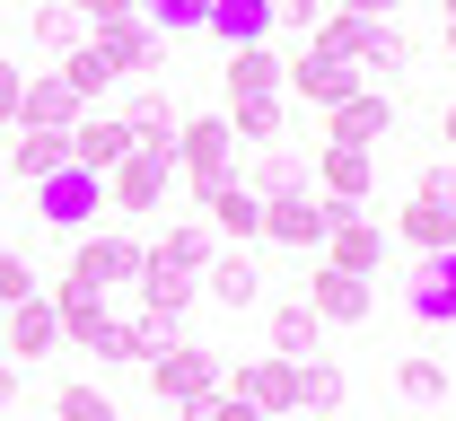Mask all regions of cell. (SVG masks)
I'll return each instance as SVG.
<instances>
[{"label":"cell","instance_id":"6da1fadb","mask_svg":"<svg viewBox=\"0 0 456 421\" xmlns=\"http://www.w3.org/2000/svg\"><path fill=\"white\" fill-rule=\"evenodd\" d=\"M150 386H159L167 421H202V404L228 386V368H220V352H202V343H167V352L150 360Z\"/></svg>","mask_w":456,"mask_h":421},{"label":"cell","instance_id":"7a4b0ae2","mask_svg":"<svg viewBox=\"0 0 456 421\" xmlns=\"http://www.w3.org/2000/svg\"><path fill=\"white\" fill-rule=\"evenodd\" d=\"M175 176L193 184V202H211L220 184H237V132H228V115H193L175 132Z\"/></svg>","mask_w":456,"mask_h":421},{"label":"cell","instance_id":"3957f363","mask_svg":"<svg viewBox=\"0 0 456 421\" xmlns=\"http://www.w3.org/2000/svg\"><path fill=\"white\" fill-rule=\"evenodd\" d=\"M150 272V246L132 238V229H97V238L70 246V281L79 290H123V281H141Z\"/></svg>","mask_w":456,"mask_h":421},{"label":"cell","instance_id":"277c9868","mask_svg":"<svg viewBox=\"0 0 456 421\" xmlns=\"http://www.w3.org/2000/svg\"><path fill=\"white\" fill-rule=\"evenodd\" d=\"M281 88H289V106H307V115H334L342 97H360V88H369V70H360V61H325L316 45H307L298 61H281Z\"/></svg>","mask_w":456,"mask_h":421},{"label":"cell","instance_id":"5b68a950","mask_svg":"<svg viewBox=\"0 0 456 421\" xmlns=\"http://www.w3.org/2000/svg\"><path fill=\"white\" fill-rule=\"evenodd\" d=\"M316 263L378 281V263H387V229L369 220V202H334V229H325V246H316Z\"/></svg>","mask_w":456,"mask_h":421},{"label":"cell","instance_id":"8992f818","mask_svg":"<svg viewBox=\"0 0 456 421\" xmlns=\"http://www.w3.org/2000/svg\"><path fill=\"white\" fill-rule=\"evenodd\" d=\"M97 211H106V176H88V167H61V176L36 184V220L61 229V238H88Z\"/></svg>","mask_w":456,"mask_h":421},{"label":"cell","instance_id":"52a82bcc","mask_svg":"<svg viewBox=\"0 0 456 421\" xmlns=\"http://www.w3.org/2000/svg\"><path fill=\"white\" fill-rule=\"evenodd\" d=\"M175 184V150H132L123 167H106V211H123V220H141V211H159Z\"/></svg>","mask_w":456,"mask_h":421},{"label":"cell","instance_id":"ba28073f","mask_svg":"<svg viewBox=\"0 0 456 421\" xmlns=\"http://www.w3.org/2000/svg\"><path fill=\"white\" fill-rule=\"evenodd\" d=\"M53 316H61V343H79V352L114 360V334H123V316L106 307V290H79V281H61V290H53Z\"/></svg>","mask_w":456,"mask_h":421},{"label":"cell","instance_id":"9c48e42d","mask_svg":"<svg viewBox=\"0 0 456 421\" xmlns=\"http://www.w3.org/2000/svg\"><path fill=\"white\" fill-rule=\"evenodd\" d=\"M325 229H334V202H325V193H273V202H264V238L289 246V255H316Z\"/></svg>","mask_w":456,"mask_h":421},{"label":"cell","instance_id":"30bf717a","mask_svg":"<svg viewBox=\"0 0 456 421\" xmlns=\"http://www.w3.org/2000/svg\"><path fill=\"white\" fill-rule=\"evenodd\" d=\"M307 184H316L325 202H369V184H378V150L316 141V150H307Z\"/></svg>","mask_w":456,"mask_h":421},{"label":"cell","instance_id":"8fae6325","mask_svg":"<svg viewBox=\"0 0 456 421\" xmlns=\"http://www.w3.org/2000/svg\"><path fill=\"white\" fill-rule=\"evenodd\" d=\"M228 395H246L264 421H289V413H298V360H273V352H255V360H237Z\"/></svg>","mask_w":456,"mask_h":421},{"label":"cell","instance_id":"7c38bea8","mask_svg":"<svg viewBox=\"0 0 456 421\" xmlns=\"http://www.w3.org/2000/svg\"><path fill=\"white\" fill-rule=\"evenodd\" d=\"M9 325H0V360H18V368H36V360H53L61 352V316H53V299L36 290L27 307H0Z\"/></svg>","mask_w":456,"mask_h":421},{"label":"cell","instance_id":"4fadbf2b","mask_svg":"<svg viewBox=\"0 0 456 421\" xmlns=\"http://www.w3.org/2000/svg\"><path fill=\"white\" fill-rule=\"evenodd\" d=\"M88 45L106 53L114 79H132V70H159V61H167V36H159L150 18H106V27H88Z\"/></svg>","mask_w":456,"mask_h":421},{"label":"cell","instance_id":"5bb4252c","mask_svg":"<svg viewBox=\"0 0 456 421\" xmlns=\"http://www.w3.org/2000/svg\"><path fill=\"white\" fill-rule=\"evenodd\" d=\"M298 299L316 307V316H325V325H369V307H378V290H369V281H360V272H334V263H316V272H307V290H298Z\"/></svg>","mask_w":456,"mask_h":421},{"label":"cell","instance_id":"9a60e30c","mask_svg":"<svg viewBox=\"0 0 456 421\" xmlns=\"http://www.w3.org/2000/svg\"><path fill=\"white\" fill-rule=\"evenodd\" d=\"M9 132H18V141L0 150V167L27 184V193H36L45 176H61V167H70V132H36V123H9Z\"/></svg>","mask_w":456,"mask_h":421},{"label":"cell","instance_id":"2e32d148","mask_svg":"<svg viewBox=\"0 0 456 421\" xmlns=\"http://www.w3.org/2000/svg\"><path fill=\"white\" fill-rule=\"evenodd\" d=\"M395 132V106L378 97V88H360V97H342L334 115H325V141H342V150H378Z\"/></svg>","mask_w":456,"mask_h":421},{"label":"cell","instance_id":"e0dca14e","mask_svg":"<svg viewBox=\"0 0 456 421\" xmlns=\"http://www.w3.org/2000/svg\"><path fill=\"white\" fill-rule=\"evenodd\" d=\"M123 158H132V132H123V115H79V123H70V167L106 176V167H123Z\"/></svg>","mask_w":456,"mask_h":421},{"label":"cell","instance_id":"ac0fdd59","mask_svg":"<svg viewBox=\"0 0 456 421\" xmlns=\"http://www.w3.org/2000/svg\"><path fill=\"white\" fill-rule=\"evenodd\" d=\"M79 115H88V106L70 97V79H61V70H27V97H18V123H36V132H70Z\"/></svg>","mask_w":456,"mask_h":421},{"label":"cell","instance_id":"d6986e66","mask_svg":"<svg viewBox=\"0 0 456 421\" xmlns=\"http://www.w3.org/2000/svg\"><path fill=\"white\" fill-rule=\"evenodd\" d=\"M211 255H220V229H211V220H175L167 238L150 246V263H167V272H193V281L211 272Z\"/></svg>","mask_w":456,"mask_h":421},{"label":"cell","instance_id":"ffe728a7","mask_svg":"<svg viewBox=\"0 0 456 421\" xmlns=\"http://www.w3.org/2000/svg\"><path fill=\"white\" fill-rule=\"evenodd\" d=\"M123 132H132V150H175L184 115H175V97H167V88H141V97L123 106Z\"/></svg>","mask_w":456,"mask_h":421},{"label":"cell","instance_id":"44dd1931","mask_svg":"<svg viewBox=\"0 0 456 421\" xmlns=\"http://www.w3.org/2000/svg\"><path fill=\"white\" fill-rule=\"evenodd\" d=\"M202 36H220L228 53H237V45H273V0H211Z\"/></svg>","mask_w":456,"mask_h":421},{"label":"cell","instance_id":"7402d4cb","mask_svg":"<svg viewBox=\"0 0 456 421\" xmlns=\"http://www.w3.org/2000/svg\"><path fill=\"white\" fill-rule=\"evenodd\" d=\"M202 220H211L228 246H246V238H264V193H255V184H220V193L202 202Z\"/></svg>","mask_w":456,"mask_h":421},{"label":"cell","instance_id":"603a6c76","mask_svg":"<svg viewBox=\"0 0 456 421\" xmlns=\"http://www.w3.org/2000/svg\"><path fill=\"white\" fill-rule=\"evenodd\" d=\"M228 132H237V150H246V141H255V150L289 141V88L281 97H237V106H228Z\"/></svg>","mask_w":456,"mask_h":421},{"label":"cell","instance_id":"cb8c5ba5","mask_svg":"<svg viewBox=\"0 0 456 421\" xmlns=\"http://www.w3.org/2000/svg\"><path fill=\"white\" fill-rule=\"evenodd\" d=\"M412 316H421V325H456V246H439V255L421 263V281H412Z\"/></svg>","mask_w":456,"mask_h":421},{"label":"cell","instance_id":"d4e9b609","mask_svg":"<svg viewBox=\"0 0 456 421\" xmlns=\"http://www.w3.org/2000/svg\"><path fill=\"white\" fill-rule=\"evenodd\" d=\"M220 79H228V106H237V97H281V53H273V45H237Z\"/></svg>","mask_w":456,"mask_h":421},{"label":"cell","instance_id":"484cf974","mask_svg":"<svg viewBox=\"0 0 456 421\" xmlns=\"http://www.w3.org/2000/svg\"><path fill=\"white\" fill-rule=\"evenodd\" d=\"M316 343H325V316H316L307 299L273 307V360H316Z\"/></svg>","mask_w":456,"mask_h":421},{"label":"cell","instance_id":"4316f807","mask_svg":"<svg viewBox=\"0 0 456 421\" xmlns=\"http://www.w3.org/2000/svg\"><path fill=\"white\" fill-rule=\"evenodd\" d=\"M325 61H360L369 70V45H378V18H351V9H325V27L307 36Z\"/></svg>","mask_w":456,"mask_h":421},{"label":"cell","instance_id":"83f0119b","mask_svg":"<svg viewBox=\"0 0 456 421\" xmlns=\"http://www.w3.org/2000/svg\"><path fill=\"white\" fill-rule=\"evenodd\" d=\"M202 290H211L220 307H255V299H264V272H255V255L220 246V255H211V272H202Z\"/></svg>","mask_w":456,"mask_h":421},{"label":"cell","instance_id":"f1b7e54d","mask_svg":"<svg viewBox=\"0 0 456 421\" xmlns=\"http://www.w3.org/2000/svg\"><path fill=\"white\" fill-rule=\"evenodd\" d=\"M237 184H255L264 202H273V193H316V184H307V150H298V141H273V150L255 158V176H237Z\"/></svg>","mask_w":456,"mask_h":421},{"label":"cell","instance_id":"f546056e","mask_svg":"<svg viewBox=\"0 0 456 421\" xmlns=\"http://www.w3.org/2000/svg\"><path fill=\"white\" fill-rule=\"evenodd\" d=\"M184 307H193V272H167V263H150V272H141V316H159V325H184Z\"/></svg>","mask_w":456,"mask_h":421},{"label":"cell","instance_id":"4dcf8cb0","mask_svg":"<svg viewBox=\"0 0 456 421\" xmlns=\"http://www.w3.org/2000/svg\"><path fill=\"white\" fill-rule=\"evenodd\" d=\"M395 238H403V246H421V255H439V246H456V211L412 193V202H403V220H395Z\"/></svg>","mask_w":456,"mask_h":421},{"label":"cell","instance_id":"1f68e13d","mask_svg":"<svg viewBox=\"0 0 456 421\" xmlns=\"http://www.w3.org/2000/svg\"><path fill=\"white\" fill-rule=\"evenodd\" d=\"M61 79H70V97H79V106H97V97H106L114 88V70H106V53H97V45H88V36H79V45H70V53L53 61Z\"/></svg>","mask_w":456,"mask_h":421},{"label":"cell","instance_id":"d6a6232c","mask_svg":"<svg viewBox=\"0 0 456 421\" xmlns=\"http://www.w3.org/2000/svg\"><path fill=\"white\" fill-rule=\"evenodd\" d=\"M27 36H36V45H45V53H70V45H79V36H88V18H79V9H70V0H45V9H36V18H27Z\"/></svg>","mask_w":456,"mask_h":421},{"label":"cell","instance_id":"836d02e7","mask_svg":"<svg viewBox=\"0 0 456 421\" xmlns=\"http://www.w3.org/2000/svg\"><path fill=\"white\" fill-rule=\"evenodd\" d=\"M298 413H316V421L342 413V368L334 360H298Z\"/></svg>","mask_w":456,"mask_h":421},{"label":"cell","instance_id":"e575fe53","mask_svg":"<svg viewBox=\"0 0 456 421\" xmlns=\"http://www.w3.org/2000/svg\"><path fill=\"white\" fill-rule=\"evenodd\" d=\"M141 18H150L159 36H202V18H211V0H141Z\"/></svg>","mask_w":456,"mask_h":421},{"label":"cell","instance_id":"d590c367","mask_svg":"<svg viewBox=\"0 0 456 421\" xmlns=\"http://www.w3.org/2000/svg\"><path fill=\"white\" fill-rule=\"evenodd\" d=\"M395 386H403V395H412V404H439V395H448V368L430 360V352H412V360L395 368Z\"/></svg>","mask_w":456,"mask_h":421},{"label":"cell","instance_id":"8d00e7d4","mask_svg":"<svg viewBox=\"0 0 456 421\" xmlns=\"http://www.w3.org/2000/svg\"><path fill=\"white\" fill-rule=\"evenodd\" d=\"M27 299H36V263L18 246H0V307H27Z\"/></svg>","mask_w":456,"mask_h":421},{"label":"cell","instance_id":"74e56055","mask_svg":"<svg viewBox=\"0 0 456 421\" xmlns=\"http://www.w3.org/2000/svg\"><path fill=\"white\" fill-rule=\"evenodd\" d=\"M53 421H114V404L97 395V386H61V395H53Z\"/></svg>","mask_w":456,"mask_h":421},{"label":"cell","instance_id":"f35d334b","mask_svg":"<svg viewBox=\"0 0 456 421\" xmlns=\"http://www.w3.org/2000/svg\"><path fill=\"white\" fill-rule=\"evenodd\" d=\"M325 9H334V0H273V27H289V36H316V27H325Z\"/></svg>","mask_w":456,"mask_h":421},{"label":"cell","instance_id":"ab89813d","mask_svg":"<svg viewBox=\"0 0 456 421\" xmlns=\"http://www.w3.org/2000/svg\"><path fill=\"white\" fill-rule=\"evenodd\" d=\"M403 61H412V36L378 18V45H369V70H403Z\"/></svg>","mask_w":456,"mask_h":421},{"label":"cell","instance_id":"60d3db41","mask_svg":"<svg viewBox=\"0 0 456 421\" xmlns=\"http://www.w3.org/2000/svg\"><path fill=\"white\" fill-rule=\"evenodd\" d=\"M412 193H421V202H448V211H456V158H430Z\"/></svg>","mask_w":456,"mask_h":421},{"label":"cell","instance_id":"b9f144b4","mask_svg":"<svg viewBox=\"0 0 456 421\" xmlns=\"http://www.w3.org/2000/svg\"><path fill=\"white\" fill-rule=\"evenodd\" d=\"M18 97H27V70H18V61H0V132L18 123Z\"/></svg>","mask_w":456,"mask_h":421},{"label":"cell","instance_id":"7bdbcfd3","mask_svg":"<svg viewBox=\"0 0 456 421\" xmlns=\"http://www.w3.org/2000/svg\"><path fill=\"white\" fill-rule=\"evenodd\" d=\"M202 421H264V413H255V404H246V395H228V386H220V395H211V404H202Z\"/></svg>","mask_w":456,"mask_h":421},{"label":"cell","instance_id":"ee69618b","mask_svg":"<svg viewBox=\"0 0 456 421\" xmlns=\"http://www.w3.org/2000/svg\"><path fill=\"white\" fill-rule=\"evenodd\" d=\"M88 27H106V18H141V0H70Z\"/></svg>","mask_w":456,"mask_h":421},{"label":"cell","instance_id":"f6af8a7d","mask_svg":"<svg viewBox=\"0 0 456 421\" xmlns=\"http://www.w3.org/2000/svg\"><path fill=\"white\" fill-rule=\"evenodd\" d=\"M334 9H351V18H387L395 0H334Z\"/></svg>","mask_w":456,"mask_h":421},{"label":"cell","instance_id":"bcb514c9","mask_svg":"<svg viewBox=\"0 0 456 421\" xmlns=\"http://www.w3.org/2000/svg\"><path fill=\"white\" fill-rule=\"evenodd\" d=\"M18 404V360H0V413Z\"/></svg>","mask_w":456,"mask_h":421},{"label":"cell","instance_id":"7dc6e473","mask_svg":"<svg viewBox=\"0 0 456 421\" xmlns=\"http://www.w3.org/2000/svg\"><path fill=\"white\" fill-rule=\"evenodd\" d=\"M448 53H456V18H448Z\"/></svg>","mask_w":456,"mask_h":421},{"label":"cell","instance_id":"c3c4849f","mask_svg":"<svg viewBox=\"0 0 456 421\" xmlns=\"http://www.w3.org/2000/svg\"><path fill=\"white\" fill-rule=\"evenodd\" d=\"M439 9H448V18H456V0H439Z\"/></svg>","mask_w":456,"mask_h":421},{"label":"cell","instance_id":"681fc988","mask_svg":"<svg viewBox=\"0 0 456 421\" xmlns=\"http://www.w3.org/2000/svg\"><path fill=\"white\" fill-rule=\"evenodd\" d=\"M448 343H456V325H448Z\"/></svg>","mask_w":456,"mask_h":421}]
</instances>
